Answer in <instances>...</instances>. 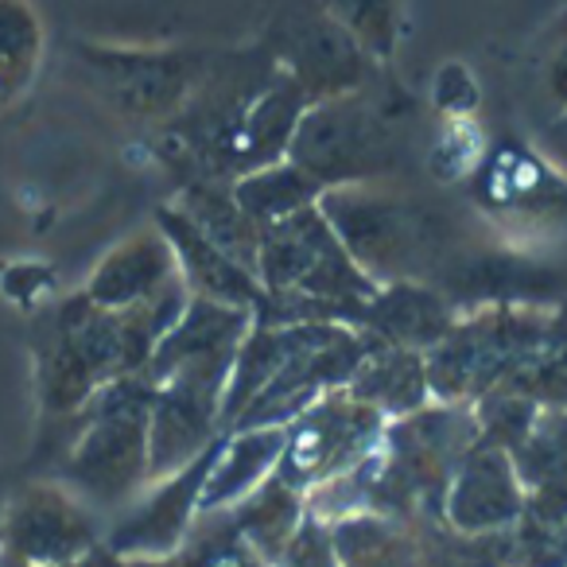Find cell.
Segmentation results:
<instances>
[{
  "instance_id": "6da1fadb",
  "label": "cell",
  "mask_w": 567,
  "mask_h": 567,
  "mask_svg": "<svg viewBox=\"0 0 567 567\" xmlns=\"http://www.w3.org/2000/svg\"><path fill=\"white\" fill-rule=\"evenodd\" d=\"M190 292L183 276L164 292L125 311H110L90 303L86 296H71L40 323L32 342L35 396L43 416L74 420L105 385L125 378H141L156 354L159 339L179 323Z\"/></svg>"
},
{
  "instance_id": "7a4b0ae2",
  "label": "cell",
  "mask_w": 567,
  "mask_h": 567,
  "mask_svg": "<svg viewBox=\"0 0 567 567\" xmlns=\"http://www.w3.org/2000/svg\"><path fill=\"white\" fill-rule=\"evenodd\" d=\"M152 401L156 389L144 378L105 385L74 420L71 443L59 463V478L94 513H113L136 502L152 486Z\"/></svg>"
},
{
  "instance_id": "3957f363",
  "label": "cell",
  "mask_w": 567,
  "mask_h": 567,
  "mask_svg": "<svg viewBox=\"0 0 567 567\" xmlns=\"http://www.w3.org/2000/svg\"><path fill=\"white\" fill-rule=\"evenodd\" d=\"M319 210L373 284L424 280L440 257V218L424 203L393 195L381 183L323 190Z\"/></svg>"
},
{
  "instance_id": "277c9868",
  "label": "cell",
  "mask_w": 567,
  "mask_h": 567,
  "mask_svg": "<svg viewBox=\"0 0 567 567\" xmlns=\"http://www.w3.org/2000/svg\"><path fill=\"white\" fill-rule=\"evenodd\" d=\"M551 308L528 303H486L458 311L451 334L424 354L427 389L440 404H478L497 393L520 370L540 334L548 331Z\"/></svg>"
},
{
  "instance_id": "5b68a950",
  "label": "cell",
  "mask_w": 567,
  "mask_h": 567,
  "mask_svg": "<svg viewBox=\"0 0 567 567\" xmlns=\"http://www.w3.org/2000/svg\"><path fill=\"white\" fill-rule=\"evenodd\" d=\"M288 159L323 190L381 183L396 167V136L385 113L358 90L311 105L296 128Z\"/></svg>"
},
{
  "instance_id": "8992f818",
  "label": "cell",
  "mask_w": 567,
  "mask_h": 567,
  "mask_svg": "<svg viewBox=\"0 0 567 567\" xmlns=\"http://www.w3.org/2000/svg\"><path fill=\"white\" fill-rule=\"evenodd\" d=\"M102 551V513L55 478L24 482L0 509L4 567H86Z\"/></svg>"
},
{
  "instance_id": "52a82bcc",
  "label": "cell",
  "mask_w": 567,
  "mask_h": 567,
  "mask_svg": "<svg viewBox=\"0 0 567 567\" xmlns=\"http://www.w3.org/2000/svg\"><path fill=\"white\" fill-rule=\"evenodd\" d=\"M79 55L94 90L113 110L136 121H159V125L179 117L210 74V55L187 48L82 43Z\"/></svg>"
},
{
  "instance_id": "ba28073f",
  "label": "cell",
  "mask_w": 567,
  "mask_h": 567,
  "mask_svg": "<svg viewBox=\"0 0 567 567\" xmlns=\"http://www.w3.org/2000/svg\"><path fill=\"white\" fill-rule=\"evenodd\" d=\"M389 420L378 409L354 401L347 389L319 396L284 427L288 443L276 463V478L296 486L303 497L327 482L350 474L365 455L381 447Z\"/></svg>"
},
{
  "instance_id": "9c48e42d",
  "label": "cell",
  "mask_w": 567,
  "mask_h": 567,
  "mask_svg": "<svg viewBox=\"0 0 567 567\" xmlns=\"http://www.w3.org/2000/svg\"><path fill=\"white\" fill-rule=\"evenodd\" d=\"M260 48L311 97V105L358 94L373 71V59L331 17H323L311 0L288 4L272 20Z\"/></svg>"
},
{
  "instance_id": "30bf717a",
  "label": "cell",
  "mask_w": 567,
  "mask_h": 567,
  "mask_svg": "<svg viewBox=\"0 0 567 567\" xmlns=\"http://www.w3.org/2000/svg\"><path fill=\"white\" fill-rule=\"evenodd\" d=\"M214 451H218V443L203 451L190 466H183L179 474L152 482L128 509H121L105 525V551L121 564L175 556L198 525V494H203Z\"/></svg>"
},
{
  "instance_id": "8fae6325",
  "label": "cell",
  "mask_w": 567,
  "mask_h": 567,
  "mask_svg": "<svg viewBox=\"0 0 567 567\" xmlns=\"http://www.w3.org/2000/svg\"><path fill=\"white\" fill-rule=\"evenodd\" d=\"M525 520V486L513 458L497 447H478L463 458L443 494L440 525L458 536L509 533Z\"/></svg>"
},
{
  "instance_id": "7c38bea8",
  "label": "cell",
  "mask_w": 567,
  "mask_h": 567,
  "mask_svg": "<svg viewBox=\"0 0 567 567\" xmlns=\"http://www.w3.org/2000/svg\"><path fill=\"white\" fill-rule=\"evenodd\" d=\"M156 229L167 237L175 252V265L187 284V292L195 300L226 303V308L252 311V319L265 311L268 296L260 288L257 272H249L245 265H237L229 252H221L214 241H206L175 206H159L156 210Z\"/></svg>"
},
{
  "instance_id": "4fadbf2b",
  "label": "cell",
  "mask_w": 567,
  "mask_h": 567,
  "mask_svg": "<svg viewBox=\"0 0 567 567\" xmlns=\"http://www.w3.org/2000/svg\"><path fill=\"white\" fill-rule=\"evenodd\" d=\"M455 323L458 308L440 288H427L424 280H396L381 284L378 296L358 316L354 331H362L378 347H401L427 354V350L447 339Z\"/></svg>"
},
{
  "instance_id": "5bb4252c",
  "label": "cell",
  "mask_w": 567,
  "mask_h": 567,
  "mask_svg": "<svg viewBox=\"0 0 567 567\" xmlns=\"http://www.w3.org/2000/svg\"><path fill=\"white\" fill-rule=\"evenodd\" d=\"M175 280H179V265L167 237L159 229H141L105 252L102 265L90 272L82 296L97 308L125 311L159 296Z\"/></svg>"
},
{
  "instance_id": "9a60e30c",
  "label": "cell",
  "mask_w": 567,
  "mask_h": 567,
  "mask_svg": "<svg viewBox=\"0 0 567 567\" xmlns=\"http://www.w3.org/2000/svg\"><path fill=\"white\" fill-rule=\"evenodd\" d=\"M284 443H288L284 427H245V432L221 435L210 471H206L203 494H198V517L229 513L260 482L272 478L276 463L284 455Z\"/></svg>"
},
{
  "instance_id": "2e32d148",
  "label": "cell",
  "mask_w": 567,
  "mask_h": 567,
  "mask_svg": "<svg viewBox=\"0 0 567 567\" xmlns=\"http://www.w3.org/2000/svg\"><path fill=\"white\" fill-rule=\"evenodd\" d=\"M226 517L229 528L237 533V540L265 567H276V559L288 551V544L296 540L300 525L308 520V497L272 474L245 502H237Z\"/></svg>"
},
{
  "instance_id": "e0dca14e",
  "label": "cell",
  "mask_w": 567,
  "mask_h": 567,
  "mask_svg": "<svg viewBox=\"0 0 567 567\" xmlns=\"http://www.w3.org/2000/svg\"><path fill=\"white\" fill-rule=\"evenodd\" d=\"M342 389H347L354 401L378 409L389 424L432 404L424 354L401 350V347H373L370 358L358 365L354 378H350Z\"/></svg>"
},
{
  "instance_id": "ac0fdd59",
  "label": "cell",
  "mask_w": 567,
  "mask_h": 567,
  "mask_svg": "<svg viewBox=\"0 0 567 567\" xmlns=\"http://www.w3.org/2000/svg\"><path fill=\"white\" fill-rule=\"evenodd\" d=\"M478 198L494 210H559L567 206V179L525 148H497L478 167Z\"/></svg>"
},
{
  "instance_id": "d6986e66",
  "label": "cell",
  "mask_w": 567,
  "mask_h": 567,
  "mask_svg": "<svg viewBox=\"0 0 567 567\" xmlns=\"http://www.w3.org/2000/svg\"><path fill=\"white\" fill-rule=\"evenodd\" d=\"M331 544L342 567H420L424 536L420 525L385 513H347L331 520Z\"/></svg>"
},
{
  "instance_id": "ffe728a7",
  "label": "cell",
  "mask_w": 567,
  "mask_h": 567,
  "mask_svg": "<svg viewBox=\"0 0 567 567\" xmlns=\"http://www.w3.org/2000/svg\"><path fill=\"white\" fill-rule=\"evenodd\" d=\"M172 206L206 237V241H214L221 252H229L237 265L257 272L260 229H257V221L237 206L229 183H210V179L183 183L179 198H175Z\"/></svg>"
},
{
  "instance_id": "44dd1931",
  "label": "cell",
  "mask_w": 567,
  "mask_h": 567,
  "mask_svg": "<svg viewBox=\"0 0 567 567\" xmlns=\"http://www.w3.org/2000/svg\"><path fill=\"white\" fill-rule=\"evenodd\" d=\"M229 190H234L237 206L257 221L260 234L323 198V187H319L308 172H300L292 159H280V164H272V167L241 175V179L229 183Z\"/></svg>"
},
{
  "instance_id": "7402d4cb",
  "label": "cell",
  "mask_w": 567,
  "mask_h": 567,
  "mask_svg": "<svg viewBox=\"0 0 567 567\" xmlns=\"http://www.w3.org/2000/svg\"><path fill=\"white\" fill-rule=\"evenodd\" d=\"M502 393H517L540 409H567V300L551 308L548 331L505 381Z\"/></svg>"
},
{
  "instance_id": "603a6c76",
  "label": "cell",
  "mask_w": 567,
  "mask_h": 567,
  "mask_svg": "<svg viewBox=\"0 0 567 567\" xmlns=\"http://www.w3.org/2000/svg\"><path fill=\"white\" fill-rule=\"evenodd\" d=\"M43 24L28 0H0V105L24 97L40 71Z\"/></svg>"
},
{
  "instance_id": "cb8c5ba5",
  "label": "cell",
  "mask_w": 567,
  "mask_h": 567,
  "mask_svg": "<svg viewBox=\"0 0 567 567\" xmlns=\"http://www.w3.org/2000/svg\"><path fill=\"white\" fill-rule=\"evenodd\" d=\"M323 17H331L373 63H389L404 32L401 0H311Z\"/></svg>"
},
{
  "instance_id": "d4e9b609",
  "label": "cell",
  "mask_w": 567,
  "mask_h": 567,
  "mask_svg": "<svg viewBox=\"0 0 567 567\" xmlns=\"http://www.w3.org/2000/svg\"><path fill=\"white\" fill-rule=\"evenodd\" d=\"M536 416H540V404L525 401L517 393H489L474 404V420H478V443L497 447L505 455H517L525 447V440L533 435Z\"/></svg>"
},
{
  "instance_id": "484cf974",
  "label": "cell",
  "mask_w": 567,
  "mask_h": 567,
  "mask_svg": "<svg viewBox=\"0 0 567 567\" xmlns=\"http://www.w3.org/2000/svg\"><path fill=\"white\" fill-rule=\"evenodd\" d=\"M276 567H342L331 544V525L319 520L316 513H308V520L300 525L296 540L276 559Z\"/></svg>"
},
{
  "instance_id": "4316f807",
  "label": "cell",
  "mask_w": 567,
  "mask_h": 567,
  "mask_svg": "<svg viewBox=\"0 0 567 567\" xmlns=\"http://www.w3.org/2000/svg\"><path fill=\"white\" fill-rule=\"evenodd\" d=\"M544 144H548L551 159H556L559 167H567V110L548 125V133H544Z\"/></svg>"
},
{
  "instance_id": "83f0119b",
  "label": "cell",
  "mask_w": 567,
  "mask_h": 567,
  "mask_svg": "<svg viewBox=\"0 0 567 567\" xmlns=\"http://www.w3.org/2000/svg\"><path fill=\"white\" fill-rule=\"evenodd\" d=\"M536 567H567V528L556 536H548V544H544Z\"/></svg>"
},
{
  "instance_id": "f1b7e54d",
  "label": "cell",
  "mask_w": 567,
  "mask_h": 567,
  "mask_svg": "<svg viewBox=\"0 0 567 567\" xmlns=\"http://www.w3.org/2000/svg\"><path fill=\"white\" fill-rule=\"evenodd\" d=\"M548 86H551V94H556V102L567 110V43H564V51L556 55V63H551Z\"/></svg>"
}]
</instances>
